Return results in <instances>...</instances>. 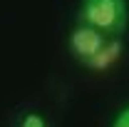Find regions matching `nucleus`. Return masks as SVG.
I'll return each mask as SVG.
<instances>
[{"instance_id": "39448f33", "label": "nucleus", "mask_w": 129, "mask_h": 127, "mask_svg": "<svg viewBox=\"0 0 129 127\" xmlns=\"http://www.w3.org/2000/svg\"><path fill=\"white\" fill-rule=\"evenodd\" d=\"M112 127H129V105L117 112V117L112 120Z\"/></svg>"}, {"instance_id": "f03ea898", "label": "nucleus", "mask_w": 129, "mask_h": 127, "mask_svg": "<svg viewBox=\"0 0 129 127\" xmlns=\"http://www.w3.org/2000/svg\"><path fill=\"white\" fill-rule=\"evenodd\" d=\"M104 43H107L104 35L99 30H94V28H89V25H77L70 32V50L84 65L97 57V52L104 48Z\"/></svg>"}, {"instance_id": "7ed1b4c3", "label": "nucleus", "mask_w": 129, "mask_h": 127, "mask_svg": "<svg viewBox=\"0 0 129 127\" xmlns=\"http://www.w3.org/2000/svg\"><path fill=\"white\" fill-rule=\"evenodd\" d=\"M119 57H122V43L114 37V40H107L104 43V48L97 52L94 60L87 62V67H92V70H109Z\"/></svg>"}, {"instance_id": "20e7f679", "label": "nucleus", "mask_w": 129, "mask_h": 127, "mask_svg": "<svg viewBox=\"0 0 129 127\" xmlns=\"http://www.w3.org/2000/svg\"><path fill=\"white\" fill-rule=\"evenodd\" d=\"M17 127H50V125H47V120H45L40 112H25V115L20 117Z\"/></svg>"}, {"instance_id": "f257e3e1", "label": "nucleus", "mask_w": 129, "mask_h": 127, "mask_svg": "<svg viewBox=\"0 0 129 127\" xmlns=\"http://www.w3.org/2000/svg\"><path fill=\"white\" fill-rule=\"evenodd\" d=\"M80 17L82 25H89L107 35H119L129 23V3L127 0H82Z\"/></svg>"}]
</instances>
